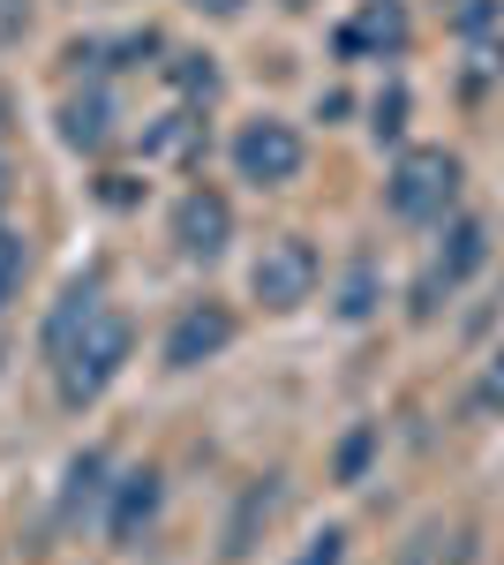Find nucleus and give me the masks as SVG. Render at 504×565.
I'll use <instances>...</instances> for the list:
<instances>
[{
	"label": "nucleus",
	"instance_id": "14",
	"mask_svg": "<svg viewBox=\"0 0 504 565\" xmlns=\"http://www.w3.org/2000/svg\"><path fill=\"white\" fill-rule=\"evenodd\" d=\"M196 136H204V121H196V114H189V106H181V114H167V121H159V129L143 136V151H151V159H181V151H189V143H196Z\"/></svg>",
	"mask_w": 504,
	"mask_h": 565
},
{
	"label": "nucleus",
	"instance_id": "3",
	"mask_svg": "<svg viewBox=\"0 0 504 565\" xmlns=\"http://www.w3.org/2000/svg\"><path fill=\"white\" fill-rule=\"evenodd\" d=\"M249 295L264 309H301L317 295V249L301 242V234H279V242H264V257L249 264Z\"/></svg>",
	"mask_w": 504,
	"mask_h": 565
},
{
	"label": "nucleus",
	"instance_id": "6",
	"mask_svg": "<svg viewBox=\"0 0 504 565\" xmlns=\"http://www.w3.org/2000/svg\"><path fill=\"white\" fill-rule=\"evenodd\" d=\"M218 348H234V309L226 302H196L167 332V370H196V362H211Z\"/></svg>",
	"mask_w": 504,
	"mask_h": 565
},
{
	"label": "nucleus",
	"instance_id": "20",
	"mask_svg": "<svg viewBox=\"0 0 504 565\" xmlns=\"http://www.w3.org/2000/svg\"><path fill=\"white\" fill-rule=\"evenodd\" d=\"M294 565H346V535H339V527H324V535H309V551H301Z\"/></svg>",
	"mask_w": 504,
	"mask_h": 565
},
{
	"label": "nucleus",
	"instance_id": "9",
	"mask_svg": "<svg viewBox=\"0 0 504 565\" xmlns=\"http://www.w3.org/2000/svg\"><path fill=\"white\" fill-rule=\"evenodd\" d=\"M90 317H98V271L68 279V287H61V302H53V317H45V362H53V370H61L68 348L90 332Z\"/></svg>",
	"mask_w": 504,
	"mask_h": 565
},
{
	"label": "nucleus",
	"instance_id": "24",
	"mask_svg": "<svg viewBox=\"0 0 504 565\" xmlns=\"http://www.w3.org/2000/svg\"><path fill=\"white\" fill-rule=\"evenodd\" d=\"M0 204H8V174H0Z\"/></svg>",
	"mask_w": 504,
	"mask_h": 565
},
{
	"label": "nucleus",
	"instance_id": "19",
	"mask_svg": "<svg viewBox=\"0 0 504 565\" xmlns=\"http://www.w3.org/2000/svg\"><path fill=\"white\" fill-rule=\"evenodd\" d=\"M474 407H482V415H504V348L490 354V370H482V385H474Z\"/></svg>",
	"mask_w": 504,
	"mask_h": 565
},
{
	"label": "nucleus",
	"instance_id": "18",
	"mask_svg": "<svg viewBox=\"0 0 504 565\" xmlns=\"http://www.w3.org/2000/svg\"><path fill=\"white\" fill-rule=\"evenodd\" d=\"M23 264H31V257H23V242H15V234H0V309L15 302V287H23Z\"/></svg>",
	"mask_w": 504,
	"mask_h": 565
},
{
	"label": "nucleus",
	"instance_id": "8",
	"mask_svg": "<svg viewBox=\"0 0 504 565\" xmlns=\"http://www.w3.org/2000/svg\"><path fill=\"white\" fill-rule=\"evenodd\" d=\"M159 498H167L159 468H128V476L114 482V513H106V527H114V543H121V551L143 543V527L159 521Z\"/></svg>",
	"mask_w": 504,
	"mask_h": 565
},
{
	"label": "nucleus",
	"instance_id": "23",
	"mask_svg": "<svg viewBox=\"0 0 504 565\" xmlns=\"http://www.w3.org/2000/svg\"><path fill=\"white\" fill-rule=\"evenodd\" d=\"M189 8H204V15H242L249 0H189Z\"/></svg>",
	"mask_w": 504,
	"mask_h": 565
},
{
	"label": "nucleus",
	"instance_id": "16",
	"mask_svg": "<svg viewBox=\"0 0 504 565\" xmlns=\"http://www.w3.org/2000/svg\"><path fill=\"white\" fill-rule=\"evenodd\" d=\"M369 309H377V271H369V264H354V271H346V287H339V317H354V324H362Z\"/></svg>",
	"mask_w": 504,
	"mask_h": 565
},
{
	"label": "nucleus",
	"instance_id": "7",
	"mask_svg": "<svg viewBox=\"0 0 504 565\" xmlns=\"http://www.w3.org/2000/svg\"><path fill=\"white\" fill-rule=\"evenodd\" d=\"M226 234H234V204H226L218 189H189L181 212H173V242H181L189 257H218Z\"/></svg>",
	"mask_w": 504,
	"mask_h": 565
},
{
	"label": "nucleus",
	"instance_id": "10",
	"mask_svg": "<svg viewBox=\"0 0 504 565\" xmlns=\"http://www.w3.org/2000/svg\"><path fill=\"white\" fill-rule=\"evenodd\" d=\"M346 53H399L407 45V15H399V0H369L346 31H339Z\"/></svg>",
	"mask_w": 504,
	"mask_h": 565
},
{
	"label": "nucleus",
	"instance_id": "11",
	"mask_svg": "<svg viewBox=\"0 0 504 565\" xmlns=\"http://www.w3.org/2000/svg\"><path fill=\"white\" fill-rule=\"evenodd\" d=\"M61 136H68L76 151H106V136H114V98H106V90L68 98V106H61Z\"/></svg>",
	"mask_w": 504,
	"mask_h": 565
},
{
	"label": "nucleus",
	"instance_id": "15",
	"mask_svg": "<svg viewBox=\"0 0 504 565\" xmlns=\"http://www.w3.org/2000/svg\"><path fill=\"white\" fill-rule=\"evenodd\" d=\"M167 76L181 84V98H211V90H218V68H211V53H173Z\"/></svg>",
	"mask_w": 504,
	"mask_h": 565
},
{
	"label": "nucleus",
	"instance_id": "5",
	"mask_svg": "<svg viewBox=\"0 0 504 565\" xmlns=\"http://www.w3.org/2000/svg\"><path fill=\"white\" fill-rule=\"evenodd\" d=\"M482 264H490V226H482V218H452V226H444V249H437L429 279H421V309H429V295H437V287L452 295V287H460V279H474Z\"/></svg>",
	"mask_w": 504,
	"mask_h": 565
},
{
	"label": "nucleus",
	"instance_id": "13",
	"mask_svg": "<svg viewBox=\"0 0 504 565\" xmlns=\"http://www.w3.org/2000/svg\"><path fill=\"white\" fill-rule=\"evenodd\" d=\"M98 490H106V460L98 452H76L68 460V490H61V521H76L84 505H98Z\"/></svg>",
	"mask_w": 504,
	"mask_h": 565
},
{
	"label": "nucleus",
	"instance_id": "2",
	"mask_svg": "<svg viewBox=\"0 0 504 565\" xmlns=\"http://www.w3.org/2000/svg\"><path fill=\"white\" fill-rule=\"evenodd\" d=\"M392 212L415 218V226H437V218L452 212V196H460V159L452 151H407L399 167H392Z\"/></svg>",
	"mask_w": 504,
	"mask_h": 565
},
{
	"label": "nucleus",
	"instance_id": "21",
	"mask_svg": "<svg viewBox=\"0 0 504 565\" xmlns=\"http://www.w3.org/2000/svg\"><path fill=\"white\" fill-rule=\"evenodd\" d=\"M399 129H407V90L392 84V90L377 98V136H399Z\"/></svg>",
	"mask_w": 504,
	"mask_h": 565
},
{
	"label": "nucleus",
	"instance_id": "1",
	"mask_svg": "<svg viewBox=\"0 0 504 565\" xmlns=\"http://www.w3.org/2000/svg\"><path fill=\"white\" fill-rule=\"evenodd\" d=\"M121 362H128V317L98 309L90 332L68 348V362H61V399H68V407H90L98 392L121 377Z\"/></svg>",
	"mask_w": 504,
	"mask_h": 565
},
{
	"label": "nucleus",
	"instance_id": "4",
	"mask_svg": "<svg viewBox=\"0 0 504 565\" xmlns=\"http://www.w3.org/2000/svg\"><path fill=\"white\" fill-rule=\"evenodd\" d=\"M301 136L287 129V121H249V129L234 136V167H242V181H256V189H287V181L301 174Z\"/></svg>",
	"mask_w": 504,
	"mask_h": 565
},
{
	"label": "nucleus",
	"instance_id": "12",
	"mask_svg": "<svg viewBox=\"0 0 504 565\" xmlns=\"http://www.w3.org/2000/svg\"><path fill=\"white\" fill-rule=\"evenodd\" d=\"M271 505H279V482H256L249 498H242V513H234V527H226V558H249L256 521H271Z\"/></svg>",
	"mask_w": 504,
	"mask_h": 565
},
{
	"label": "nucleus",
	"instance_id": "17",
	"mask_svg": "<svg viewBox=\"0 0 504 565\" xmlns=\"http://www.w3.org/2000/svg\"><path fill=\"white\" fill-rule=\"evenodd\" d=\"M369 452H377V423H362V430H354L346 445H339V482H362Z\"/></svg>",
	"mask_w": 504,
	"mask_h": 565
},
{
	"label": "nucleus",
	"instance_id": "22",
	"mask_svg": "<svg viewBox=\"0 0 504 565\" xmlns=\"http://www.w3.org/2000/svg\"><path fill=\"white\" fill-rule=\"evenodd\" d=\"M460 23H467V31H490V23H497V8H490V0H467Z\"/></svg>",
	"mask_w": 504,
	"mask_h": 565
}]
</instances>
